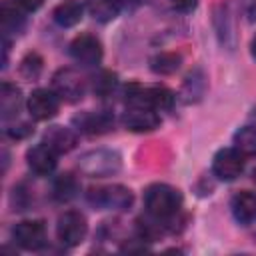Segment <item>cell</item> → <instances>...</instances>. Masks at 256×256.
<instances>
[{"label":"cell","instance_id":"cell-1","mask_svg":"<svg viewBox=\"0 0 256 256\" xmlns=\"http://www.w3.org/2000/svg\"><path fill=\"white\" fill-rule=\"evenodd\" d=\"M144 206L156 220H168L182 208V194L170 184H150L144 190Z\"/></svg>","mask_w":256,"mask_h":256},{"label":"cell","instance_id":"cell-2","mask_svg":"<svg viewBox=\"0 0 256 256\" xmlns=\"http://www.w3.org/2000/svg\"><path fill=\"white\" fill-rule=\"evenodd\" d=\"M78 168L86 176L106 178V176H112V174L120 172V168H122V156L118 152H114V150H104V148L90 150V152H86V154L80 156Z\"/></svg>","mask_w":256,"mask_h":256},{"label":"cell","instance_id":"cell-3","mask_svg":"<svg viewBox=\"0 0 256 256\" xmlns=\"http://www.w3.org/2000/svg\"><path fill=\"white\" fill-rule=\"evenodd\" d=\"M88 202L100 210H126L134 202V194L130 188L122 184L100 186L88 190Z\"/></svg>","mask_w":256,"mask_h":256},{"label":"cell","instance_id":"cell-4","mask_svg":"<svg viewBox=\"0 0 256 256\" xmlns=\"http://www.w3.org/2000/svg\"><path fill=\"white\" fill-rule=\"evenodd\" d=\"M126 98L132 106H144L152 110H168L174 104V94L166 86H148L142 88L138 84H130L126 88Z\"/></svg>","mask_w":256,"mask_h":256},{"label":"cell","instance_id":"cell-5","mask_svg":"<svg viewBox=\"0 0 256 256\" xmlns=\"http://www.w3.org/2000/svg\"><path fill=\"white\" fill-rule=\"evenodd\" d=\"M86 232H88V224H86V218L82 212L66 210L64 214H60L58 224H56V234L64 246H68V248L78 246L86 238Z\"/></svg>","mask_w":256,"mask_h":256},{"label":"cell","instance_id":"cell-6","mask_svg":"<svg viewBox=\"0 0 256 256\" xmlns=\"http://www.w3.org/2000/svg\"><path fill=\"white\" fill-rule=\"evenodd\" d=\"M52 86H54V92L62 100H66V102H78V100H82L84 90H86L84 78L74 68H60L54 74V78H52Z\"/></svg>","mask_w":256,"mask_h":256},{"label":"cell","instance_id":"cell-7","mask_svg":"<svg viewBox=\"0 0 256 256\" xmlns=\"http://www.w3.org/2000/svg\"><path fill=\"white\" fill-rule=\"evenodd\" d=\"M12 238L24 250H40L46 244V226L42 220H22L12 228Z\"/></svg>","mask_w":256,"mask_h":256},{"label":"cell","instance_id":"cell-8","mask_svg":"<svg viewBox=\"0 0 256 256\" xmlns=\"http://www.w3.org/2000/svg\"><path fill=\"white\" fill-rule=\"evenodd\" d=\"M28 112L34 120H50L58 114L60 96L48 88H36L28 96Z\"/></svg>","mask_w":256,"mask_h":256},{"label":"cell","instance_id":"cell-9","mask_svg":"<svg viewBox=\"0 0 256 256\" xmlns=\"http://www.w3.org/2000/svg\"><path fill=\"white\" fill-rule=\"evenodd\" d=\"M244 170V156L236 148H222L212 158V172L220 180H236Z\"/></svg>","mask_w":256,"mask_h":256},{"label":"cell","instance_id":"cell-10","mask_svg":"<svg viewBox=\"0 0 256 256\" xmlns=\"http://www.w3.org/2000/svg\"><path fill=\"white\" fill-rule=\"evenodd\" d=\"M70 56L82 66H98L102 60V44L92 34H80L70 42Z\"/></svg>","mask_w":256,"mask_h":256},{"label":"cell","instance_id":"cell-11","mask_svg":"<svg viewBox=\"0 0 256 256\" xmlns=\"http://www.w3.org/2000/svg\"><path fill=\"white\" fill-rule=\"evenodd\" d=\"M26 162L30 166L32 172L40 174V176H46L50 172H54L56 164H58V152L46 144L44 140L36 146H32L28 152H26Z\"/></svg>","mask_w":256,"mask_h":256},{"label":"cell","instance_id":"cell-12","mask_svg":"<svg viewBox=\"0 0 256 256\" xmlns=\"http://www.w3.org/2000/svg\"><path fill=\"white\" fill-rule=\"evenodd\" d=\"M122 122L130 132H152L160 126V116L152 108L132 106L130 110H126Z\"/></svg>","mask_w":256,"mask_h":256},{"label":"cell","instance_id":"cell-13","mask_svg":"<svg viewBox=\"0 0 256 256\" xmlns=\"http://www.w3.org/2000/svg\"><path fill=\"white\" fill-rule=\"evenodd\" d=\"M44 142L50 144L58 154H64V152H70L76 142H78V136L72 128H66V126H50L46 132H44Z\"/></svg>","mask_w":256,"mask_h":256},{"label":"cell","instance_id":"cell-14","mask_svg":"<svg viewBox=\"0 0 256 256\" xmlns=\"http://www.w3.org/2000/svg\"><path fill=\"white\" fill-rule=\"evenodd\" d=\"M232 214L240 224H250L256 218V194L250 190H240L232 198Z\"/></svg>","mask_w":256,"mask_h":256},{"label":"cell","instance_id":"cell-15","mask_svg":"<svg viewBox=\"0 0 256 256\" xmlns=\"http://www.w3.org/2000/svg\"><path fill=\"white\" fill-rule=\"evenodd\" d=\"M76 122H78V128L86 134H104L114 124L112 116L106 112H86V114L78 116Z\"/></svg>","mask_w":256,"mask_h":256},{"label":"cell","instance_id":"cell-16","mask_svg":"<svg viewBox=\"0 0 256 256\" xmlns=\"http://www.w3.org/2000/svg\"><path fill=\"white\" fill-rule=\"evenodd\" d=\"M82 14H84V8L80 2L76 0H66L62 4H58L52 12V18L58 26L62 28H70V26H76L80 20H82Z\"/></svg>","mask_w":256,"mask_h":256},{"label":"cell","instance_id":"cell-17","mask_svg":"<svg viewBox=\"0 0 256 256\" xmlns=\"http://www.w3.org/2000/svg\"><path fill=\"white\" fill-rule=\"evenodd\" d=\"M20 102H22L20 88L10 84V82H2V88H0V112H2L4 120H8V118L18 114Z\"/></svg>","mask_w":256,"mask_h":256},{"label":"cell","instance_id":"cell-18","mask_svg":"<svg viewBox=\"0 0 256 256\" xmlns=\"http://www.w3.org/2000/svg\"><path fill=\"white\" fill-rule=\"evenodd\" d=\"M88 12L98 22H110L118 16L122 8V0H86Z\"/></svg>","mask_w":256,"mask_h":256},{"label":"cell","instance_id":"cell-19","mask_svg":"<svg viewBox=\"0 0 256 256\" xmlns=\"http://www.w3.org/2000/svg\"><path fill=\"white\" fill-rule=\"evenodd\" d=\"M0 22H2V32H4V38L14 32L18 34L22 28H24V16L20 14V10H16V6H12L10 2H4L2 8H0Z\"/></svg>","mask_w":256,"mask_h":256},{"label":"cell","instance_id":"cell-20","mask_svg":"<svg viewBox=\"0 0 256 256\" xmlns=\"http://www.w3.org/2000/svg\"><path fill=\"white\" fill-rule=\"evenodd\" d=\"M234 148L244 156H256V126H244L234 134Z\"/></svg>","mask_w":256,"mask_h":256},{"label":"cell","instance_id":"cell-21","mask_svg":"<svg viewBox=\"0 0 256 256\" xmlns=\"http://www.w3.org/2000/svg\"><path fill=\"white\" fill-rule=\"evenodd\" d=\"M180 62H182L180 54H176V52H160L150 60V68L156 74H174L180 68Z\"/></svg>","mask_w":256,"mask_h":256},{"label":"cell","instance_id":"cell-22","mask_svg":"<svg viewBox=\"0 0 256 256\" xmlns=\"http://www.w3.org/2000/svg\"><path fill=\"white\" fill-rule=\"evenodd\" d=\"M54 198L60 200V202H68L70 198L76 196L78 192V180L72 176V174H60L56 180H54Z\"/></svg>","mask_w":256,"mask_h":256},{"label":"cell","instance_id":"cell-23","mask_svg":"<svg viewBox=\"0 0 256 256\" xmlns=\"http://www.w3.org/2000/svg\"><path fill=\"white\" fill-rule=\"evenodd\" d=\"M114 86H116V74L110 72V70L98 72V74L94 76V80H92V90H94V94H98V96H108V94L114 90Z\"/></svg>","mask_w":256,"mask_h":256},{"label":"cell","instance_id":"cell-24","mask_svg":"<svg viewBox=\"0 0 256 256\" xmlns=\"http://www.w3.org/2000/svg\"><path fill=\"white\" fill-rule=\"evenodd\" d=\"M42 58L36 54V52H30V54H26L24 56V60L20 62V74L24 76V78H36L38 74H40V70H42Z\"/></svg>","mask_w":256,"mask_h":256},{"label":"cell","instance_id":"cell-25","mask_svg":"<svg viewBox=\"0 0 256 256\" xmlns=\"http://www.w3.org/2000/svg\"><path fill=\"white\" fill-rule=\"evenodd\" d=\"M28 134H32V128H30V124H26V122H20V124H14V126H8V128H6V136H10V138H14V140L26 138Z\"/></svg>","mask_w":256,"mask_h":256},{"label":"cell","instance_id":"cell-26","mask_svg":"<svg viewBox=\"0 0 256 256\" xmlns=\"http://www.w3.org/2000/svg\"><path fill=\"white\" fill-rule=\"evenodd\" d=\"M172 6L180 12H192L196 6H198V0H170Z\"/></svg>","mask_w":256,"mask_h":256},{"label":"cell","instance_id":"cell-27","mask_svg":"<svg viewBox=\"0 0 256 256\" xmlns=\"http://www.w3.org/2000/svg\"><path fill=\"white\" fill-rule=\"evenodd\" d=\"M14 2H16V6H20L22 10H26V12H34V10H38V8L42 6L44 0H14Z\"/></svg>","mask_w":256,"mask_h":256},{"label":"cell","instance_id":"cell-28","mask_svg":"<svg viewBox=\"0 0 256 256\" xmlns=\"http://www.w3.org/2000/svg\"><path fill=\"white\" fill-rule=\"evenodd\" d=\"M250 52H252V56L256 58V36L252 38V44H250Z\"/></svg>","mask_w":256,"mask_h":256},{"label":"cell","instance_id":"cell-29","mask_svg":"<svg viewBox=\"0 0 256 256\" xmlns=\"http://www.w3.org/2000/svg\"><path fill=\"white\" fill-rule=\"evenodd\" d=\"M252 178H254V182H256V170H254V172H252Z\"/></svg>","mask_w":256,"mask_h":256}]
</instances>
